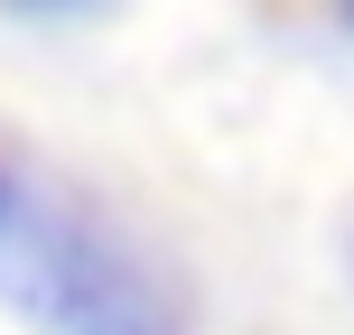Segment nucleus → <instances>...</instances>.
I'll list each match as a JSON object with an SVG mask.
<instances>
[{
	"label": "nucleus",
	"mask_w": 354,
	"mask_h": 335,
	"mask_svg": "<svg viewBox=\"0 0 354 335\" xmlns=\"http://www.w3.org/2000/svg\"><path fill=\"white\" fill-rule=\"evenodd\" d=\"M0 307L37 335H177L168 289L75 195L0 159Z\"/></svg>",
	"instance_id": "1"
},
{
	"label": "nucleus",
	"mask_w": 354,
	"mask_h": 335,
	"mask_svg": "<svg viewBox=\"0 0 354 335\" xmlns=\"http://www.w3.org/2000/svg\"><path fill=\"white\" fill-rule=\"evenodd\" d=\"M28 10H66V0H28Z\"/></svg>",
	"instance_id": "2"
},
{
	"label": "nucleus",
	"mask_w": 354,
	"mask_h": 335,
	"mask_svg": "<svg viewBox=\"0 0 354 335\" xmlns=\"http://www.w3.org/2000/svg\"><path fill=\"white\" fill-rule=\"evenodd\" d=\"M336 10H345V28H354V0H336Z\"/></svg>",
	"instance_id": "3"
}]
</instances>
